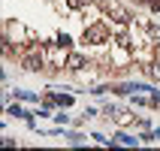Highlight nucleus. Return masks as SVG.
Masks as SVG:
<instances>
[{
  "label": "nucleus",
  "mask_w": 160,
  "mask_h": 151,
  "mask_svg": "<svg viewBox=\"0 0 160 151\" xmlns=\"http://www.w3.org/2000/svg\"><path fill=\"white\" fill-rule=\"evenodd\" d=\"M85 39H88V43L103 45V43L109 39V27H106V24H91V27H85Z\"/></svg>",
  "instance_id": "obj_1"
},
{
  "label": "nucleus",
  "mask_w": 160,
  "mask_h": 151,
  "mask_svg": "<svg viewBox=\"0 0 160 151\" xmlns=\"http://www.w3.org/2000/svg\"><path fill=\"white\" fill-rule=\"evenodd\" d=\"M103 9H106L109 15H115L121 24H130V12H127L121 3H115V0H106V3H103Z\"/></svg>",
  "instance_id": "obj_2"
},
{
  "label": "nucleus",
  "mask_w": 160,
  "mask_h": 151,
  "mask_svg": "<svg viewBox=\"0 0 160 151\" xmlns=\"http://www.w3.org/2000/svg\"><path fill=\"white\" fill-rule=\"evenodd\" d=\"M85 63H88V61H85V54H76V52H72L70 58H67V70L79 73V70H85Z\"/></svg>",
  "instance_id": "obj_3"
},
{
  "label": "nucleus",
  "mask_w": 160,
  "mask_h": 151,
  "mask_svg": "<svg viewBox=\"0 0 160 151\" xmlns=\"http://www.w3.org/2000/svg\"><path fill=\"white\" fill-rule=\"evenodd\" d=\"M112 139H115L118 145H139V139H142V136H130V133H115Z\"/></svg>",
  "instance_id": "obj_4"
},
{
  "label": "nucleus",
  "mask_w": 160,
  "mask_h": 151,
  "mask_svg": "<svg viewBox=\"0 0 160 151\" xmlns=\"http://www.w3.org/2000/svg\"><path fill=\"white\" fill-rule=\"evenodd\" d=\"M15 97H18V100H24V103H39V94H33V91H21V88H15Z\"/></svg>",
  "instance_id": "obj_5"
},
{
  "label": "nucleus",
  "mask_w": 160,
  "mask_h": 151,
  "mask_svg": "<svg viewBox=\"0 0 160 151\" xmlns=\"http://www.w3.org/2000/svg\"><path fill=\"white\" fill-rule=\"evenodd\" d=\"M54 97H58V106H61V109H70L72 106V94H54Z\"/></svg>",
  "instance_id": "obj_6"
},
{
  "label": "nucleus",
  "mask_w": 160,
  "mask_h": 151,
  "mask_svg": "<svg viewBox=\"0 0 160 151\" xmlns=\"http://www.w3.org/2000/svg\"><path fill=\"white\" fill-rule=\"evenodd\" d=\"M54 43H58V45H67V48H70V45H72V39H70V33H58V36H54Z\"/></svg>",
  "instance_id": "obj_7"
},
{
  "label": "nucleus",
  "mask_w": 160,
  "mask_h": 151,
  "mask_svg": "<svg viewBox=\"0 0 160 151\" xmlns=\"http://www.w3.org/2000/svg\"><path fill=\"white\" fill-rule=\"evenodd\" d=\"M63 139H70L72 145H79L82 139H85V136H82V133H63Z\"/></svg>",
  "instance_id": "obj_8"
},
{
  "label": "nucleus",
  "mask_w": 160,
  "mask_h": 151,
  "mask_svg": "<svg viewBox=\"0 0 160 151\" xmlns=\"http://www.w3.org/2000/svg\"><path fill=\"white\" fill-rule=\"evenodd\" d=\"M63 3H67L70 9H82V6H85V0H63Z\"/></svg>",
  "instance_id": "obj_9"
},
{
  "label": "nucleus",
  "mask_w": 160,
  "mask_h": 151,
  "mask_svg": "<svg viewBox=\"0 0 160 151\" xmlns=\"http://www.w3.org/2000/svg\"><path fill=\"white\" fill-rule=\"evenodd\" d=\"M54 121H58V124H63V127H67V124H70V115H63V112H58V115H54Z\"/></svg>",
  "instance_id": "obj_10"
},
{
  "label": "nucleus",
  "mask_w": 160,
  "mask_h": 151,
  "mask_svg": "<svg viewBox=\"0 0 160 151\" xmlns=\"http://www.w3.org/2000/svg\"><path fill=\"white\" fill-rule=\"evenodd\" d=\"M154 139H157V142H160V127H154Z\"/></svg>",
  "instance_id": "obj_11"
},
{
  "label": "nucleus",
  "mask_w": 160,
  "mask_h": 151,
  "mask_svg": "<svg viewBox=\"0 0 160 151\" xmlns=\"http://www.w3.org/2000/svg\"><path fill=\"white\" fill-rule=\"evenodd\" d=\"M154 61H160V45H157V48H154Z\"/></svg>",
  "instance_id": "obj_12"
},
{
  "label": "nucleus",
  "mask_w": 160,
  "mask_h": 151,
  "mask_svg": "<svg viewBox=\"0 0 160 151\" xmlns=\"http://www.w3.org/2000/svg\"><path fill=\"white\" fill-rule=\"evenodd\" d=\"M142 3H148V6H151V3H154V0H142Z\"/></svg>",
  "instance_id": "obj_13"
}]
</instances>
